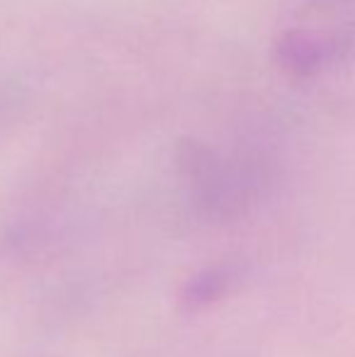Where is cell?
<instances>
[{
    "label": "cell",
    "mask_w": 355,
    "mask_h": 357,
    "mask_svg": "<svg viewBox=\"0 0 355 357\" xmlns=\"http://www.w3.org/2000/svg\"><path fill=\"white\" fill-rule=\"evenodd\" d=\"M5 105H8V98H5V93H3V90H0V114H3Z\"/></svg>",
    "instance_id": "obj_3"
},
{
    "label": "cell",
    "mask_w": 355,
    "mask_h": 357,
    "mask_svg": "<svg viewBox=\"0 0 355 357\" xmlns=\"http://www.w3.org/2000/svg\"><path fill=\"white\" fill-rule=\"evenodd\" d=\"M178 175L188 207L207 221L241 219L268 192L273 170L251 151H219L190 142L178 151Z\"/></svg>",
    "instance_id": "obj_1"
},
{
    "label": "cell",
    "mask_w": 355,
    "mask_h": 357,
    "mask_svg": "<svg viewBox=\"0 0 355 357\" xmlns=\"http://www.w3.org/2000/svg\"><path fill=\"white\" fill-rule=\"evenodd\" d=\"M234 284V270L227 265H214V268H204L195 273L192 278L185 282L180 291V301L188 311H199L204 306H212L219 301Z\"/></svg>",
    "instance_id": "obj_2"
}]
</instances>
